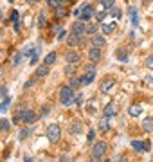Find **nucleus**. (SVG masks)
Segmentation results:
<instances>
[{"mask_svg": "<svg viewBox=\"0 0 153 162\" xmlns=\"http://www.w3.org/2000/svg\"><path fill=\"white\" fill-rule=\"evenodd\" d=\"M60 101H61V105H65V106L72 105V103H74V87H70V85L61 87V88H60Z\"/></svg>", "mask_w": 153, "mask_h": 162, "instance_id": "1", "label": "nucleus"}, {"mask_svg": "<svg viewBox=\"0 0 153 162\" xmlns=\"http://www.w3.org/2000/svg\"><path fill=\"white\" fill-rule=\"evenodd\" d=\"M106 151H108V144H106V142H103V141H99V142H94V146H92V151H90V155H92V160H99V159H103V157L106 155Z\"/></svg>", "mask_w": 153, "mask_h": 162, "instance_id": "2", "label": "nucleus"}, {"mask_svg": "<svg viewBox=\"0 0 153 162\" xmlns=\"http://www.w3.org/2000/svg\"><path fill=\"white\" fill-rule=\"evenodd\" d=\"M87 43V38L85 36H81V34H76V32H69V36H67V45L69 47H83Z\"/></svg>", "mask_w": 153, "mask_h": 162, "instance_id": "3", "label": "nucleus"}, {"mask_svg": "<svg viewBox=\"0 0 153 162\" xmlns=\"http://www.w3.org/2000/svg\"><path fill=\"white\" fill-rule=\"evenodd\" d=\"M114 87H115V81L108 76V78H105L101 83H99V90H101V94H105V96H108V94H112V90H114Z\"/></svg>", "mask_w": 153, "mask_h": 162, "instance_id": "4", "label": "nucleus"}, {"mask_svg": "<svg viewBox=\"0 0 153 162\" xmlns=\"http://www.w3.org/2000/svg\"><path fill=\"white\" fill-rule=\"evenodd\" d=\"M60 135H61V130L58 124H49L47 126V139L50 142H58L60 141Z\"/></svg>", "mask_w": 153, "mask_h": 162, "instance_id": "5", "label": "nucleus"}, {"mask_svg": "<svg viewBox=\"0 0 153 162\" xmlns=\"http://www.w3.org/2000/svg\"><path fill=\"white\" fill-rule=\"evenodd\" d=\"M92 16H94V7H92L90 4H85V5H81V14H79V20L87 22V20H90Z\"/></svg>", "mask_w": 153, "mask_h": 162, "instance_id": "6", "label": "nucleus"}, {"mask_svg": "<svg viewBox=\"0 0 153 162\" xmlns=\"http://www.w3.org/2000/svg\"><path fill=\"white\" fill-rule=\"evenodd\" d=\"M36 119H38V115L34 114V110H31V108H25V110H23V114H22V123L31 124V123H34Z\"/></svg>", "mask_w": 153, "mask_h": 162, "instance_id": "7", "label": "nucleus"}, {"mask_svg": "<svg viewBox=\"0 0 153 162\" xmlns=\"http://www.w3.org/2000/svg\"><path fill=\"white\" fill-rule=\"evenodd\" d=\"M70 31H72V32H76V34H81V36H83V34L87 32V23H85L83 20H76V22L72 23Z\"/></svg>", "mask_w": 153, "mask_h": 162, "instance_id": "8", "label": "nucleus"}, {"mask_svg": "<svg viewBox=\"0 0 153 162\" xmlns=\"http://www.w3.org/2000/svg\"><path fill=\"white\" fill-rule=\"evenodd\" d=\"M88 60L94 61V63H99V61L103 60V52H101V49H99V47H92V49L88 50Z\"/></svg>", "mask_w": 153, "mask_h": 162, "instance_id": "9", "label": "nucleus"}, {"mask_svg": "<svg viewBox=\"0 0 153 162\" xmlns=\"http://www.w3.org/2000/svg\"><path fill=\"white\" fill-rule=\"evenodd\" d=\"M90 45H92V47L103 49V47L106 45V40H105V36H101V34H94V36L90 38Z\"/></svg>", "mask_w": 153, "mask_h": 162, "instance_id": "10", "label": "nucleus"}, {"mask_svg": "<svg viewBox=\"0 0 153 162\" xmlns=\"http://www.w3.org/2000/svg\"><path fill=\"white\" fill-rule=\"evenodd\" d=\"M117 112H119V108H117V105H115V103H108V105L105 106V110H103V114H105L106 117H110V119H112V117H115V115H117Z\"/></svg>", "mask_w": 153, "mask_h": 162, "instance_id": "11", "label": "nucleus"}, {"mask_svg": "<svg viewBox=\"0 0 153 162\" xmlns=\"http://www.w3.org/2000/svg\"><path fill=\"white\" fill-rule=\"evenodd\" d=\"M79 60H81V56H79V52H76V50H69V52L65 54V61H67V63L76 65V63H79Z\"/></svg>", "mask_w": 153, "mask_h": 162, "instance_id": "12", "label": "nucleus"}, {"mask_svg": "<svg viewBox=\"0 0 153 162\" xmlns=\"http://www.w3.org/2000/svg\"><path fill=\"white\" fill-rule=\"evenodd\" d=\"M96 78V70H85V74L81 76V85H90Z\"/></svg>", "mask_w": 153, "mask_h": 162, "instance_id": "13", "label": "nucleus"}, {"mask_svg": "<svg viewBox=\"0 0 153 162\" xmlns=\"http://www.w3.org/2000/svg\"><path fill=\"white\" fill-rule=\"evenodd\" d=\"M99 132H103V133H106V132H110V117H106V115H103L101 119H99Z\"/></svg>", "mask_w": 153, "mask_h": 162, "instance_id": "14", "label": "nucleus"}, {"mask_svg": "<svg viewBox=\"0 0 153 162\" xmlns=\"http://www.w3.org/2000/svg\"><path fill=\"white\" fill-rule=\"evenodd\" d=\"M69 132H70L72 135H78V133H81V132H83V123H81V121H74V123H70V126H69Z\"/></svg>", "mask_w": 153, "mask_h": 162, "instance_id": "15", "label": "nucleus"}, {"mask_svg": "<svg viewBox=\"0 0 153 162\" xmlns=\"http://www.w3.org/2000/svg\"><path fill=\"white\" fill-rule=\"evenodd\" d=\"M132 146H133V150L135 151H148L150 150V142H142V141H133L132 142Z\"/></svg>", "mask_w": 153, "mask_h": 162, "instance_id": "16", "label": "nucleus"}, {"mask_svg": "<svg viewBox=\"0 0 153 162\" xmlns=\"http://www.w3.org/2000/svg\"><path fill=\"white\" fill-rule=\"evenodd\" d=\"M141 112H142V106H141V105H137V103H133V105H130V106H128V114H130V117H139V115H141Z\"/></svg>", "mask_w": 153, "mask_h": 162, "instance_id": "17", "label": "nucleus"}, {"mask_svg": "<svg viewBox=\"0 0 153 162\" xmlns=\"http://www.w3.org/2000/svg\"><path fill=\"white\" fill-rule=\"evenodd\" d=\"M47 74H49V65H45V63H43V65H40V67L36 69V72H34V76H36L38 79H41V78H45Z\"/></svg>", "mask_w": 153, "mask_h": 162, "instance_id": "18", "label": "nucleus"}, {"mask_svg": "<svg viewBox=\"0 0 153 162\" xmlns=\"http://www.w3.org/2000/svg\"><path fill=\"white\" fill-rule=\"evenodd\" d=\"M115 56H117V60H119V61H123V63H126V61H128V52H126V49H124V47H119V49L115 50Z\"/></svg>", "mask_w": 153, "mask_h": 162, "instance_id": "19", "label": "nucleus"}, {"mask_svg": "<svg viewBox=\"0 0 153 162\" xmlns=\"http://www.w3.org/2000/svg\"><path fill=\"white\" fill-rule=\"evenodd\" d=\"M54 13H56L58 18H65V16H69V9H67V5H58V7L54 9Z\"/></svg>", "mask_w": 153, "mask_h": 162, "instance_id": "20", "label": "nucleus"}, {"mask_svg": "<svg viewBox=\"0 0 153 162\" xmlns=\"http://www.w3.org/2000/svg\"><path fill=\"white\" fill-rule=\"evenodd\" d=\"M142 128H144V132L153 133V117H146V119L142 121Z\"/></svg>", "mask_w": 153, "mask_h": 162, "instance_id": "21", "label": "nucleus"}, {"mask_svg": "<svg viewBox=\"0 0 153 162\" xmlns=\"http://www.w3.org/2000/svg\"><path fill=\"white\" fill-rule=\"evenodd\" d=\"M40 52H41V45H34V52H32V56H31V65H36L38 63V56H40Z\"/></svg>", "mask_w": 153, "mask_h": 162, "instance_id": "22", "label": "nucleus"}, {"mask_svg": "<svg viewBox=\"0 0 153 162\" xmlns=\"http://www.w3.org/2000/svg\"><path fill=\"white\" fill-rule=\"evenodd\" d=\"M56 58H58V54H56V52H49V54L45 56V61H43V63L50 67V65H54V63H56Z\"/></svg>", "mask_w": 153, "mask_h": 162, "instance_id": "23", "label": "nucleus"}, {"mask_svg": "<svg viewBox=\"0 0 153 162\" xmlns=\"http://www.w3.org/2000/svg\"><path fill=\"white\" fill-rule=\"evenodd\" d=\"M101 31H103V34H112L115 31V25L114 23H103L101 25Z\"/></svg>", "mask_w": 153, "mask_h": 162, "instance_id": "24", "label": "nucleus"}, {"mask_svg": "<svg viewBox=\"0 0 153 162\" xmlns=\"http://www.w3.org/2000/svg\"><path fill=\"white\" fill-rule=\"evenodd\" d=\"M128 13H130L132 23H133V25H139V18H137V9H135V7H130V9H128Z\"/></svg>", "mask_w": 153, "mask_h": 162, "instance_id": "25", "label": "nucleus"}, {"mask_svg": "<svg viewBox=\"0 0 153 162\" xmlns=\"http://www.w3.org/2000/svg\"><path fill=\"white\" fill-rule=\"evenodd\" d=\"M9 128H11V123H9L7 119H0V132H2V133H7Z\"/></svg>", "mask_w": 153, "mask_h": 162, "instance_id": "26", "label": "nucleus"}, {"mask_svg": "<svg viewBox=\"0 0 153 162\" xmlns=\"http://www.w3.org/2000/svg\"><path fill=\"white\" fill-rule=\"evenodd\" d=\"M87 34H90V36L97 34V23H87Z\"/></svg>", "mask_w": 153, "mask_h": 162, "instance_id": "27", "label": "nucleus"}, {"mask_svg": "<svg viewBox=\"0 0 153 162\" xmlns=\"http://www.w3.org/2000/svg\"><path fill=\"white\" fill-rule=\"evenodd\" d=\"M9 105H11V97H4V101H2V105H0V112L4 114V112H7V108H9Z\"/></svg>", "mask_w": 153, "mask_h": 162, "instance_id": "28", "label": "nucleus"}, {"mask_svg": "<svg viewBox=\"0 0 153 162\" xmlns=\"http://www.w3.org/2000/svg\"><path fill=\"white\" fill-rule=\"evenodd\" d=\"M101 5H103V9L110 11L112 7H115V0H101Z\"/></svg>", "mask_w": 153, "mask_h": 162, "instance_id": "29", "label": "nucleus"}, {"mask_svg": "<svg viewBox=\"0 0 153 162\" xmlns=\"http://www.w3.org/2000/svg\"><path fill=\"white\" fill-rule=\"evenodd\" d=\"M31 132H32L31 128H23V130H20V133H18V139H20V141H23V139H27V137L31 135Z\"/></svg>", "mask_w": 153, "mask_h": 162, "instance_id": "30", "label": "nucleus"}, {"mask_svg": "<svg viewBox=\"0 0 153 162\" xmlns=\"http://www.w3.org/2000/svg\"><path fill=\"white\" fill-rule=\"evenodd\" d=\"M47 25V18H45V13H40V16H38V27L41 29V27H45Z\"/></svg>", "mask_w": 153, "mask_h": 162, "instance_id": "31", "label": "nucleus"}, {"mask_svg": "<svg viewBox=\"0 0 153 162\" xmlns=\"http://www.w3.org/2000/svg\"><path fill=\"white\" fill-rule=\"evenodd\" d=\"M70 87H74V88H78V87H81V78H74V76H70V83H69Z\"/></svg>", "mask_w": 153, "mask_h": 162, "instance_id": "32", "label": "nucleus"}, {"mask_svg": "<svg viewBox=\"0 0 153 162\" xmlns=\"http://www.w3.org/2000/svg\"><path fill=\"white\" fill-rule=\"evenodd\" d=\"M22 58H23V52H18V54H14V58H13V65H14V67H18V65L22 63Z\"/></svg>", "mask_w": 153, "mask_h": 162, "instance_id": "33", "label": "nucleus"}, {"mask_svg": "<svg viewBox=\"0 0 153 162\" xmlns=\"http://www.w3.org/2000/svg\"><path fill=\"white\" fill-rule=\"evenodd\" d=\"M63 72H65V76H69V78L74 76V65H72V63H67V67H65Z\"/></svg>", "mask_w": 153, "mask_h": 162, "instance_id": "34", "label": "nucleus"}, {"mask_svg": "<svg viewBox=\"0 0 153 162\" xmlns=\"http://www.w3.org/2000/svg\"><path fill=\"white\" fill-rule=\"evenodd\" d=\"M36 83H38V78L34 76V78H31L29 81H25V85H23V88H31V87H34Z\"/></svg>", "mask_w": 153, "mask_h": 162, "instance_id": "35", "label": "nucleus"}, {"mask_svg": "<svg viewBox=\"0 0 153 162\" xmlns=\"http://www.w3.org/2000/svg\"><path fill=\"white\" fill-rule=\"evenodd\" d=\"M49 112H50V106H49V105H43V106H41V112H40V119H43Z\"/></svg>", "mask_w": 153, "mask_h": 162, "instance_id": "36", "label": "nucleus"}, {"mask_svg": "<svg viewBox=\"0 0 153 162\" xmlns=\"http://www.w3.org/2000/svg\"><path fill=\"white\" fill-rule=\"evenodd\" d=\"M87 141H88V142H94V141H96V130H90V132H88Z\"/></svg>", "mask_w": 153, "mask_h": 162, "instance_id": "37", "label": "nucleus"}, {"mask_svg": "<svg viewBox=\"0 0 153 162\" xmlns=\"http://www.w3.org/2000/svg\"><path fill=\"white\" fill-rule=\"evenodd\" d=\"M45 2H47V5L52 7V9H56V7L60 5V0H45Z\"/></svg>", "mask_w": 153, "mask_h": 162, "instance_id": "38", "label": "nucleus"}, {"mask_svg": "<svg viewBox=\"0 0 153 162\" xmlns=\"http://www.w3.org/2000/svg\"><path fill=\"white\" fill-rule=\"evenodd\" d=\"M74 103H76V105H81V103H83V94H76V96H74Z\"/></svg>", "mask_w": 153, "mask_h": 162, "instance_id": "39", "label": "nucleus"}, {"mask_svg": "<svg viewBox=\"0 0 153 162\" xmlns=\"http://www.w3.org/2000/svg\"><path fill=\"white\" fill-rule=\"evenodd\" d=\"M144 65H146L148 69H153V54H151V56H148V60L144 61Z\"/></svg>", "mask_w": 153, "mask_h": 162, "instance_id": "40", "label": "nucleus"}, {"mask_svg": "<svg viewBox=\"0 0 153 162\" xmlns=\"http://www.w3.org/2000/svg\"><path fill=\"white\" fill-rule=\"evenodd\" d=\"M63 38H67V29L61 27V31L58 32V40H63Z\"/></svg>", "mask_w": 153, "mask_h": 162, "instance_id": "41", "label": "nucleus"}, {"mask_svg": "<svg viewBox=\"0 0 153 162\" xmlns=\"http://www.w3.org/2000/svg\"><path fill=\"white\" fill-rule=\"evenodd\" d=\"M7 96V88L5 87H0V97H5Z\"/></svg>", "mask_w": 153, "mask_h": 162, "instance_id": "42", "label": "nucleus"}, {"mask_svg": "<svg viewBox=\"0 0 153 162\" xmlns=\"http://www.w3.org/2000/svg\"><path fill=\"white\" fill-rule=\"evenodd\" d=\"M11 20H13V22L18 20V11H13V13H11Z\"/></svg>", "mask_w": 153, "mask_h": 162, "instance_id": "43", "label": "nucleus"}, {"mask_svg": "<svg viewBox=\"0 0 153 162\" xmlns=\"http://www.w3.org/2000/svg\"><path fill=\"white\" fill-rule=\"evenodd\" d=\"M14 31H16V32H18V31H20V22H18V20H16V22H14Z\"/></svg>", "mask_w": 153, "mask_h": 162, "instance_id": "44", "label": "nucleus"}, {"mask_svg": "<svg viewBox=\"0 0 153 162\" xmlns=\"http://www.w3.org/2000/svg\"><path fill=\"white\" fill-rule=\"evenodd\" d=\"M60 5H69V0H60Z\"/></svg>", "mask_w": 153, "mask_h": 162, "instance_id": "45", "label": "nucleus"}, {"mask_svg": "<svg viewBox=\"0 0 153 162\" xmlns=\"http://www.w3.org/2000/svg\"><path fill=\"white\" fill-rule=\"evenodd\" d=\"M2 18H4V16H2V11H0V22H2Z\"/></svg>", "mask_w": 153, "mask_h": 162, "instance_id": "46", "label": "nucleus"}, {"mask_svg": "<svg viewBox=\"0 0 153 162\" xmlns=\"http://www.w3.org/2000/svg\"><path fill=\"white\" fill-rule=\"evenodd\" d=\"M9 2H14V0H9Z\"/></svg>", "mask_w": 153, "mask_h": 162, "instance_id": "47", "label": "nucleus"}]
</instances>
